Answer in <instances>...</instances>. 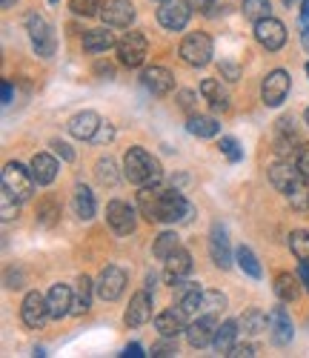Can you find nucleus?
<instances>
[{"instance_id":"41","label":"nucleus","mask_w":309,"mask_h":358,"mask_svg":"<svg viewBox=\"0 0 309 358\" xmlns=\"http://www.w3.org/2000/svg\"><path fill=\"white\" fill-rule=\"evenodd\" d=\"M17 203H20V201H15V198L3 189V198H0V210H3V218H6V221L17 215Z\"/></svg>"},{"instance_id":"40","label":"nucleus","mask_w":309,"mask_h":358,"mask_svg":"<svg viewBox=\"0 0 309 358\" xmlns=\"http://www.w3.org/2000/svg\"><path fill=\"white\" fill-rule=\"evenodd\" d=\"M98 178H101V184H106V187H112V184L117 181L115 164H112L109 158H101V161H98Z\"/></svg>"},{"instance_id":"59","label":"nucleus","mask_w":309,"mask_h":358,"mask_svg":"<svg viewBox=\"0 0 309 358\" xmlns=\"http://www.w3.org/2000/svg\"><path fill=\"white\" fill-rule=\"evenodd\" d=\"M306 75H309V64H306Z\"/></svg>"},{"instance_id":"21","label":"nucleus","mask_w":309,"mask_h":358,"mask_svg":"<svg viewBox=\"0 0 309 358\" xmlns=\"http://www.w3.org/2000/svg\"><path fill=\"white\" fill-rule=\"evenodd\" d=\"M46 298H49V315H52V318H64V315L72 313L75 295H72V289H69L66 284H55Z\"/></svg>"},{"instance_id":"30","label":"nucleus","mask_w":309,"mask_h":358,"mask_svg":"<svg viewBox=\"0 0 309 358\" xmlns=\"http://www.w3.org/2000/svg\"><path fill=\"white\" fill-rule=\"evenodd\" d=\"M275 295L281 298V301H295V298L301 295V289H298V278L289 275V273H281V275L275 278Z\"/></svg>"},{"instance_id":"17","label":"nucleus","mask_w":309,"mask_h":358,"mask_svg":"<svg viewBox=\"0 0 309 358\" xmlns=\"http://www.w3.org/2000/svg\"><path fill=\"white\" fill-rule=\"evenodd\" d=\"M269 333H272V341H275L278 347H284V344L292 341V336H295L292 318H289V313H287L284 307H275V310L269 313Z\"/></svg>"},{"instance_id":"44","label":"nucleus","mask_w":309,"mask_h":358,"mask_svg":"<svg viewBox=\"0 0 309 358\" xmlns=\"http://www.w3.org/2000/svg\"><path fill=\"white\" fill-rule=\"evenodd\" d=\"M227 355H229V358H252V355H255V350H252L250 344H235Z\"/></svg>"},{"instance_id":"16","label":"nucleus","mask_w":309,"mask_h":358,"mask_svg":"<svg viewBox=\"0 0 309 358\" xmlns=\"http://www.w3.org/2000/svg\"><path fill=\"white\" fill-rule=\"evenodd\" d=\"M209 252H212L215 266H221V270H229V266H232L229 238H227V229H224L221 224H215V227H212V235H209Z\"/></svg>"},{"instance_id":"58","label":"nucleus","mask_w":309,"mask_h":358,"mask_svg":"<svg viewBox=\"0 0 309 358\" xmlns=\"http://www.w3.org/2000/svg\"><path fill=\"white\" fill-rule=\"evenodd\" d=\"M306 124H309V106H306Z\"/></svg>"},{"instance_id":"18","label":"nucleus","mask_w":309,"mask_h":358,"mask_svg":"<svg viewBox=\"0 0 309 358\" xmlns=\"http://www.w3.org/2000/svg\"><path fill=\"white\" fill-rule=\"evenodd\" d=\"M143 86L149 89L152 95L164 98V95H169V92H172L175 78H172V72H169V69H164V66H149V69H143Z\"/></svg>"},{"instance_id":"27","label":"nucleus","mask_w":309,"mask_h":358,"mask_svg":"<svg viewBox=\"0 0 309 358\" xmlns=\"http://www.w3.org/2000/svg\"><path fill=\"white\" fill-rule=\"evenodd\" d=\"M235 336H238V321H224V324L218 327V333H215L212 347L227 355V352L235 347Z\"/></svg>"},{"instance_id":"47","label":"nucleus","mask_w":309,"mask_h":358,"mask_svg":"<svg viewBox=\"0 0 309 358\" xmlns=\"http://www.w3.org/2000/svg\"><path fill=\"white\" fill-rule=\"evenodd\" d=\"M123 355H132V358H143L146 352H143V347H141V344H129L127 350H123Z\"/></svg>"},{"instance_id":"35","label":"nucleus","mask_w":309,"mask_h":358,"mask_svg":"<svg viewBox=\"0 0 309 358\" xmlns=\"http://www.w3.org/2000/svg\"><path fill=\"white\" fill-rule=\"evenodd\" d=\"M243 330L246 333H252V336H258V333H264L266 330V327H269V315H264L261 310H250V313H246L243 315Z\"/></svg>"},{"instance_id":"46","label":"nucleus","mask_w":309,"mask_h":358,"mask_svg":"<svg viewBox=\"0 0 309 358\" xmlns=\"http://www.w3.org/2000/svg\"><path fill=\"white\" fill-rule=\"evenodd\" d=\"M52 146H55V152H57L60 158H64V161H72V158H75V152H72V149H69L64 141H55Z\"/></svg>"},{"instance_id":"42","label":"nucleus","mask_w":309,"mask_h":358,"mask_svg":"<svg viewBox=\"0 0 309 358\" xmlns=\"http://www.w3.org/2000/svg\"><path fill=\"white\" fill-rule=\"evenodd\" d=\"M295 166L301 169V175L309 181V146H301L298 149V158H295Z\"/></svg>"},{"instance_id":"33","label":"nucleus","mask_w":309,"mask_h":358,"mask_svg":"<svg viewBox=\"0 0 309 358\" xmlns=\"http://www.w3.org/2000/svg\"><path fill=\"white\" fill-rule=\"evenodd\" d=\"M201 95H203L206 101H212L215 109H227V106H229V101H227V95L221 92L218 80H203V83H201Z\"/></svg>"},{"instance_id":"5","label":"nucleus","mask_w":309,"mask_h":358,"mask_svg":"<svg viewBox=\"0 0 309 358\" xmlns=\"http://www.w3.org/2000/svg\"><path fill=\"white\" fill-rule=\"evenodd\" d=\"M192 215L189 201L183 198L178 189H161V203H158V221L164 224H178Z\"/></svg>"},{"instance_id":"7","label":"nucleus","mask_w":309,"mask_h":358,"mask_svg":"<svg viewBox=\"0 0 309 358\" xmlns=\"http://www.w3.org/2000/svg\"><path fill=\"white\" fill-rule=\"evenodd\" d=\"M289 95V72L284 69H272L266 78H264V86H261V98L266 106H281Z\"/></svg>"},{"instance_id":"26","label":"nucleus","mask_w":309,"mask_h":358,"mask_svg":"<svg viewBox=\"0 0 309 358\" xmlns=\"http://www.w3.org/2000/svg\"><path fill=\"white\" fill-rule=\"evenodd\" d=\"M72 206H75V215L78 218H83V221H89V218H95V195H92V189L89 187H78L75 189V198H72Z\"/></svg>"},{"instance_id":"55","label":"nucleus","mask_w":309,"mask_h":358,"mask_svg":"<svg viewBox=\"0 0 309 358\" xmlns=\"http://www.w3.org/2000/svg\"><path fill=\"white\" fill-rule=\"evenodd\" d=\"M98 75H106V78H112V75H115V69H112V66H98Z\"/></svg>"},{"instance_id":"31","label":"nucleus","mask_w":309,"mask_h":358,"mask_svg":"<svg viewBox=\"0 0 309 358\" xmlns=\"http://www.w3.org/2000/svg\"><path fill=\"white\" fill-rule=\"evenodd\" d=\"M92 289H95V284H92L86 275L78 281V292H75V304H72V313L75 315H83L89 307H92Z\"/></svg>"},{"instance_id":"9","label":"nucleus","mask_w":309,"mask_h":358,"mask_svg":"<svg viewBox=\"0 0 309 358\" xmlns=\"http://www.w3.org/2000/svg\"><path fill=\"white\" fill-rule=\"evenodd\" d=\"M189 12H192V6L183 3V0H164L158 9V20L169 32H180V29L189 23Z\"/></svg>"},{"instance_id":"34","label":"nucleus","mask_w":309,"mask_h":358,"mask_svg":"<svg viewBox=\"0 0 309 358\" xmlns=\"http://www.w3.org/2000/svg\"><path fill=\"white\" fill-rule=\"evenodd\" d=\"M289 250L295 252V258H298V261L309 264V232L295 229V232L289 235Z\"/></svg>"},{"instance_id":"51","label":"nucleus","mask_w":309,"mask_h":358,"mask_svg":"<svg viewBox=\"0 0 309 358\" xmlns=\"http://www.w3.org/2000/svg\"><path fill=\"white\" fill-rule=\"evenodd\" d=\"M192 101H195L192 92H180V106H183V109H192Z\"/></svg>"},{"instance_id":"45","label":"nucleus","mask_w":309,"mask_h":358,"mask_svg":"<svg viewBox=\"0 0 309 358\" xmlns=\"http://www.w3.org/2000/svg\"><path fill=\"white\" fill-rule=\"evenodd\" d=\"M52 221H55V203H52V201H46V203L41 206V224H46V227H49Z\"/></svg>"},{"instance_id":"25","label":"nucleus","mask_w":309,"mask_h":358,"mask_svg":"<svg viewBox=\"0 0 309 358\" xmlns=\"http://www.w3.org/2000/svg\"><path fill=\"white\" fill-rule=\"evenodd\" d=\"M115 46V35L109 32V26H103V29H92V32H86L83 35V49L86 52H106V49H112Z\"/></svg>"},{"instance_id":"19","label":"nucleus","mask_w":309,"mask_h":358,"mask_svg":"<svg viewBox=\"0 0 309 358\" xmlns=\"http://www.w3.org/2000/svg\"><path fill=\"white\" fill-rule=\"evenodd\" d=\"M149 318H152V292L143 289L129 301V310L123 315V321H127V327H143Z\"/></svg>"},{"instance_id":"6","label":"nucleus","mask_w":309,"mask_h":358,"mask_svg":"<svg viewBox=\"0 0 309 358\" xmlns=\"http://www.w3.org/2000/svg\"><path fill=\"white\" fill-rule=\"evenodd\" d=\"M20 318H23L26 327H32V330H41V327L52 318V315H49V298L41 295V292H29V295L23 298Z\"/></svg>"},{"instance_id":"24","label":"nucleus","mask_w":309,"mask_h":358,"mask_svg":"<svg viewBox=\"0 0 309 358\" xmlns=\"http://www.w3.org/2000/svg\"><path fill=\"white\" fill-rule=\"evenodd\" d=\"M32 175H35V181H38L41 187L52 184L55 178H57V161H55L52 155H46V152H38V155L32 158Z\"/></svg>"},{"instance_id":"38","label":"nucleus","mask_w":309,"mask_h":358,"mask_svg":"<svg viewBox=\"0 0 309 358\" xmlns=\"http://www.w3.org/2000/svg\"><path fill=\"white\" fill-rule=\"evenodd\" d=\"M224 304H227V298H224L221 292L209 289V292H203V301H201V313H215V310H224Z\"/></svg>"},{"instance_id":"32","label":"nucleus","mask_w":309,"mask_h":358,"mask_svg":"<svg viewBox=\"0 0 309 358\" xmlns=\"http://www.w3.org/2000/svg\"><path fill=\"white\" fill-rule=\"evenodd\" d=\"M178 250H180V238L175 232H164V235H158V241H154V258H161V261H166Z\"/></svg>"},{"instance_id":"56","label":"nucleus","mask_w":309,"mask_h":358,"mask_svg":"<svg viewBox=\"0 0 309 358\" xmlns=\"http://www.w3.org/2000/svg\"><path fill=\"white\" fill-rule=\"evenodd\" d=\"M17 3V0H0V6H3V9H12Z\"/></svg>"},{"instance_id":"15","label":"nucleus","mask_w":309,"mask_h":358,"mask_svg":"<svg viewBox=\"0 0 309 358\" xmlns=\"http://www.w3.org/2000/svg\"><path fill=\"white\" fill-rule=\"evenodd\" d=\"M101 20L109 29H127L135 20V6L129 0H106V6L101 9Z\"/></svg>"},{"instance_id":"14","label":"nucleus","mask_w":309,"mask_h":358,"mask_svg":"<svg viewBox=\"0 0 309 358\" xmlns=\"http://www.w3.org/2000/svg\"><path fill=\"white\" fill-rule=\"evenodd\" d=\"M187 313H183L178 304L175 307H169V310H164V313H158L154 315V330H158L164 338H175L178 333H187Z\"/></svg>"},{"instance_id":"1","label":"nucleus","mask_w":309,"mask_h":358,"mask_svg":"<svg viewBox=\"0 0 309 358\" xmlns=\"http://www.w3.org/2000/svg\"><path fill=\"white\" fill-rule=\"evenodd\" d=\"M123 175L127 181L138 184V187H154L161 181V164L154 161L146 149L132 146L127 155H123Z\"/></svg>"},{"instance_id":"28","label":"nucleus","mask_w":309,"mask_h":358,"mask_svg":"<svg viewBox=\"0 0 309 358\" xmlns=\"http://www.w3.org/2000/svg\"><path fill=\"white\" fill-rule=\"evenodd\" d=\"M187 129H189L195 138H215V135H218V129H221V124L215 121V117H203V115H195V117H189Z\"/></svg>"},{"instance_id":"39","label":"nucleus","mask_w":309,"mask_h":358,"mask_svg":"<svg viewBox=\"0 0 309 358\" xmlns=\"http://www.w3.org/2000/svg\"><path fill=\"white\" fill-rule=\"evenodd\" d=\"M218 146H221V152H224L232 164H238V161L243 158V149H240V143H238L235 138H221V143H218Z\"/></svg>"},{"instance_id":"8","label":"nucleus","mask_w":309,"mask_h":358,"mask_svg":"<svg viewBox=\"0 0 309 358\" xmlns=\"http://www.w3.org/2000/svg\"><path fill=\"white\" fill-rule=\"evenodd\" d=\"M146 49H149V43L141 32H129L127 38L117 41V57H120V64L129 69H135L146 61Z\"/></svg>"},{"instance_id":"22","label":"nucleus","mask_w":309,"mask_h":358,"mask_svg":"<svg viewBox=\"0 0 309 358\" xmlns=\"http://www.w3.org/2000/svg\"><path fill=\"white\" fill-rule=\"evenodd\" d=\"M189 270H192V255H189L187 250H178V252H172V255L166 258V273H164V278H166L169 284H180L183 278L189 275Z\"/></svg>"},{"instance_id":"20","label":"nucleus","mask_w":309,"mask_h":358,"mask_svg":"<svg viewBox=\"0 0 309 358\" xmlns=\"http://www.w3.org/2000/svg\"><path fill=\"white\" fill-rule=\"evenodd\" d=\"M98 129H101V117H98V112H78L72 121H69V132L78 138V141H92L98 135Z\"/></svg>"},{"instance_id":"12","label":"nucleus","mask_w":309,"mask_h":358,"mask_svg":"<svg viewBox=\"0 0 309 358\" xmlns=\"http://www.w3.org/2000/svg\"><path fill=\"white\" fill-rule=\"evenodd\" d=\"M106 221H109V227H112L117 235H129V232H135V227H138L135 210H132L129 203H123V201H112V203L106 206Z\"/></svg>"},{"instance_id":"52","label":"nucleus","mask_w":309,"mask_h":358,"mask_svg":"<svg viewBox=\"0 0 309 358\" xmlns=\"http://www.w3.org/2000/svg\"><path fill=\"white\" fill-rule=\"evenodd\" d=\"M187 3H189V6H195V9H209V6L215 3V0H187Z\"/></svg>"},{"instance_id":"11","label":"nucleus","mask_w":309,"mask_h":358,"mask_svg":"<svg viewBox=\"0 0 309 358\" xmlns=\"http://www.w3.org/2000/svg\"><path fill=\"white\" fill-rule=\"evenodd\" d=\"M95 289H98V295L103 298V301H115V298H120L123 289H127V273H123L120 266H103Z\"/></svg>"},{"instance_id":"23","label":"nucleus","mask_w":309,"mask_h":358,"mask_svg":"<svg viewBox=\"0 0 309 358\" xmlns=\"http://www.w3.org/2000/svg\"><path fill=\"white\" fill-rule=\"evenodd\" d=\"M158 203H161V189L154 187H141L138 192V210L146 221H158Z\"/></svg>"},{"instance_id":"37","label":"nucleus","mask_w":309,"mask_h":358,"mask_svg":"<svg viewBox=\"0 0 309 358\" xmlns=\"http://www.w3.org/2000/svg\"><path fill=\"white\" fill-rule=\"evenodd\" d=\"M69 9L75 15H83V17H95V15H101L103 3L101 0H69Z\"/></svg>"},{"instance_id":"13","label":"nucleus","mask_w":309,"mask_h":358,"mask_svg":"<svg viewBox=\"0 0 309 358\" xmlns=\"http://www.w3.org/2000/svg\"><path fill=\"white\" fill-rule=\"evenodd\" d=\"M218 318H215L212 313H206V315H201L198 321H192L189 327H187V338H189V344L192 347H198V350H203V347H209L212 341H215V333H218Z\"/></svg>"},{"instance_id":"4","label":"nucleus","mask_w":309,"mask_h":358,"mask_svg":"<svg viewBox=\"0 0 309 358\" xmlns=\"http://www.w3.org/2000/svg\"><path fill=\"white\" fill-rule=\"evenodd\" d=\"M180 61L189 66H206L212 61V38L206 32H192L180 43Z\"/></svg>"},{"instance_id":"10","label":"nucleus","mask_w":309,"mask_h":358,"mask_svg":"<svg viewBox=\"0 0 309 358\" xmlns=\"http://www.w3.org/2000/svg\"><path fill=\"white\" fill-rule=\"evenodd\" d=\"M255 38L261 46H266L269 52H278L284 43H287V29L281 20H275V17H264L255 23Z\"/></svg>"},{"instance_id":"48","label":"nucleus","mask_w":309,"mask_h":358,"mask_svg":"<svg viewBox=\"0 0 309 358\" xmlns=\"http://www.w3.org/2000/svg\"><path fill=\"white\" fill-rule=\"evenodd\" d=\"M221 72L227 75V80H238V66H232V64H221Z\"/></svg>"},{"instance_id":"3","label":"nucleus","mask_w":309,"mask_h":358,"mask_svg":"<svg viewBox=\"0 0 309 358\" xmlns=\"http://www.w3.org/2000/svg\"><path fill=\"white\" fill-rule=\"evenodd\" d=\"M26 32H29V41H32V46H35L38 55H43V57H52V55H55L57 38H55L52 23H49L43 15H38V12L29 15V17H26Z\"/></svg>"},{"instance_id":"53","label":"nucleus","mask_w":309,"mask_h":358,"mask_svg":"<svg viewBox=\"0 0 309 358\" xmlns=\"http://www.w3.org/2000/svg\"><path fill=\"white\" fill-rule=\"evenodd\" d=\"M301 20H309V0H301Z\"/></svg>"},{"instance_id":"50","label":"nucleus","mask_w":309,"mask_h":358,"mask_svg":"<svg viewBox=\"0 0 309 358\" xmlns=\"http://www.w3.org/2000/svg\"><path fill=\"white\" fill-rule=\"evenodd\" d=\"M0 95H3V103H12V83L3 80V89H0Z\"/></svg>"},{"instance_id":"36","label":"nucleus","mask_w":309,"mask_h":358,"mask_svg":"<svg viewBox=\"0 0 309 358\" xmlns=\"http://www.w3.org/2000/svg\"><path fill=\"white\" fill-rule=\"evenodd\" d=\"M272 6H269V0H243V15L250 17V20H264V17H272L269 15Z\"/></svg>"},{"instance_id":"49","label":"nucleus","mask_w":309,"mask_h":358,"mask_svg":"<svg viewBox=\"0 0 309 358\" xmlns=\"http://www.w3.org/2000/svg\"><path fill=\"white\" fill-rule=\"evenodd\" d=\"M298 278H301V281H303V287L309 289V264H303V261H301V270H298Z\"/></svg>"},{"instance_id":"60","label":"nucleus","mask_w":309,"mask_h":358,"mask_svg":"<svg viewBox=\"0 0 309 358\" xmlns=\"http://www.w3.org/2000/svg\"><path fill=\"white\" fill-rule=\"evenodd\" d=\"M161 3H164V0H161Z\"/></svg>"},{"instance_id":"54","label":"nucleus","mask_w":309,"mask_h":358,"mask_svg":"<svg viewBox=\"0 0 309 358\" xmlns=\"http://www.w3.org/2000/svg\"><path fill=\"white\" fill-rule=\"evenodd\" d=\"M301 43H303V49L309 52V26H303V32H301Z\"/></svg>"},{"instance_id":"29","label":"nucleus","mask_w":309,"mask_h":358,"mask_svg":"<svg viewBox=\"0 0 309 358\" xmlns=\"http://www.w3.org/2000/svg\"><path fill=\"white\" fill-rule=\"evenodd\" d=\"M235 261H238V266H240V270H243L246 275H250V278H261V275H264L261 264H258V258H255V252H252L250 247H238Z\"/></svg>"},{"instance_id":"43","label":"nucleus","mask_w":309,"mask_h":358,"mask_svg":"<svg viewBox=\"0 0 309 358\" xmlns=\"http://www.w3.org/2000/svg\"><path fill=\"white\" fill-rule=\"evenodd\" d=\"M175 352H178V347H175L172 341H161V344L152 347V355H154V358H169V355H175Z\"/></svg>"},{"instance_id":"57","label":"nucleus","mask_w":309,"mask_h":358,"mask_svg":"<svg viewBox=\"0 0 309 358\" xmlns=\"http://www.w3.org/2000/svg\"><path fill=\"white\" fill-rule=\"evenodd\" d=\"M284 3H287V6H295V3H298V0H284Z\"/></svg>"},{"instance_id":"2","label":"nucleus","mask_w":309,"mask_h":358,"mask_svg":"<svg viewBox=\"0 0 309 358\" xmlns=\"http://www.w3.org/2000/svg\"><path fill=\"white\" fill-rule=\"evenodd\" d=\"M35 175H32V169H26L23 164H17V161H9L6 166H3V189L15 198V201H29L32 198V192H35Z\"/></svg>"}]
</instances>
